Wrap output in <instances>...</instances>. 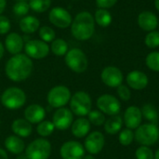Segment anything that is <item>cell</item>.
Returning a JSON list of instances; mask_svg holds the SVG:
<instances>
[{"label":"cell","mask_w":159,"mask_h":159,"mask_svg":"<svg viewBox=\"0 0 159 159\" xmlns=\"http://www.w3.org/2000/svg\"><path fill=\"white\" fill-rule=\"evenodd\" d=\"M82 159H96V158L93 157V155L89 154V155H85V156H84V157H83Z\"/></svg>","instance_id":"cell-44"},{"label":"cell","mask_w":159,"mask_h":159,"mask_svg":"<svg viewBox=\"0 0 159 159\" xmlns=\"http://www.w3.org/2000/svg\"><path fill=\"white\" fill-rule=\"evenodd\" d=\"M64 61L67 67L76 74H82L86 72L89 66L87 55L78 48L69 49L64 56Z\"/></svg>","instance_id":"cell-5"},{"label":"cell","mask_w":159,"mask_h":159,"mask_svg":"<svg viewBox=\"0 0 159 159\" xmlns=\"http://www.w3.org/2000/svg\"><path fill=\"white\" fill-rule=\"evenodd\" d=\"M46 110L40 104H31L24 110V118L31 124H38L45 120Z\"/></svg>","instance_id":"cell-20"},{"label":"cell","mask_w":159,"mask_h":159,"mask_svg":"<svg viewBox=\"0 0 159 159\" xmlns=\"http://www.w3.org/2000/svg\"><path fill=\"white\" fill-rule=\"evenodd\" d=\"M158 27H159V24H158Z\"/></svg>","instance_id":"cell-49"},{"label":"cell","mask_w":159,"mask_h":159,"mask_svg":"<svg viewBox=\"0 0 159 159\" xmlns=\"http://www.w3.org/2000/svg\"><path fill=\"white\" fill-rule=\"evenodd\" d=\"M4 53H5V46H4V44L0 41V60L3 58Z\"/></svg>","instance_id":"cell-43"},{"label":"cell","mask_w":159,"mask_h":159,"mask_svg":"<svg viewBox=\"0 0 159 159\" xmlns=\"http://www.w3.org/2000/svg\"><path fill=\"white\" fill-rule=\"evenodd\" d=\"M24 40L23 37L18 33H10L5 38V49L12 55H17L21 53L24 48Z\"/></svg>","instance_id":"cell-19"},{"label":"cell","mask_w":159,"mask_h":159,"mask_svg":"<svg viewBox=\"0 0 159 159\" xmlns=\"http://www.w3.org/2000/svg\"><path fill=\"white\" fill-rule=\"evenodd\" d=\"M5 148L7 151L13 155H20L25 150V143L20 137L16 135H10L5 139Z\"/></svg>","instance_id":"cell-23"},{"label":"cell","mask_w":159,"mask_h":159,"mask_svg":"<svg viewBox=\"0 0 159 159\" xmlns=\"http://www.w3.org/2000/svg\"><path fill=\"white\" fill-rule=\"evenodd\" d=\"M96 1V5L99 8H105V9H109L111 7H113L118 0H95Z\"/></svg>","instance_id":"cell-40"},{"label":"cell","mask_w":159,"mask_h":159,"mask_svg":"<svg viewBox=\"0 0 159 159\" xmlns=\"http://www.w3.org/2000/svg\"><path fill=\"white\" fill-rule=\"evenodd\" d=\"M72 94L70 89L63 85H59L53 87L48 93L47 100L48 103L50 107L59 109L64 107L67 103H69L71 100Z\"/></svg>","instance_id":"cell-8"},{"label":"cell","mask_w":159,"mask_h":159,"mask_svg":"<svg viewBox=\"0 0 159 159\" xmlns=\"http://www.w3.org/2000/svg\"><path fill=\"white\" fill-rule=\"evenodd\" d=\"M90 128H91V124L88 118L79 117L73 122L71 126V132L75 137L78 139H82L89 135L90 131Z\"/></svg>","instance_id":"cell-21"},{"label":"cell","mask_w":159,"mask_h":159,"mask_svg":"<svg viewBox=\"0 0 159 159\" xmlns=\"http://www.w3.org/2000/svg\"><path fill=\"white\" fill-rule=\"evenodd\" d=\"M93 17H94L95 23H97L101 27H108L113 21V17L111 12L105 8H98L95 11Z\"/></svg>","instance_id":"cell-26"},{"label":"cell","mask_w":159,"mask_h":159,"mask_svg":"<svg viewBox=\"0 0 159 159\" xmlns=\"http://www.w3.org/2000/svg\"><path fill=\"white\" fill-rule=\"evenodd\" d=\"M34 68L33 61L26 54L13 55L6 63L5 73L7 78L13 82H22L32 74Z\"/></svg>","instance_id":"cell-1"},{"label":"cell","mask_w":159,"mask_h":159,"mask_svg":"<svg viewBox=\"0 0 159 159\" xmlns=\"http://www.w3.org/2000/svg\"><path fill=\"white\" fill-rule=\"evenodd\" d=\"M101 79L105 86L116 89L123 84L124 75L118 67L110 65L102 69L101 73Z\"/></svg>","instance_id":"cell-12"},{"label":"cell","mask_w":159,"mask_h":159,"mask_svg":"<svg viewBox=\"0 0 159 159\" xmlns=\"http://www.w3.org/2000/svg\"><path fill=\"white\" fill-rule=\"evenodd\" d=\"M136 159H155V153L149 146L141 145L135 151Z\"/></svg>","instance_id":"cell-37"},{"label":"cell","mask_w":159,"mask_h":159,"mask_svg":"<svg viewBox=\"0 0 159 159\" xmlns=\"http://www.w3.org/2000/svg\"><path fill=\"white\" fill-rule=\"evenodd\" d=\"M11 130L14 135L18 137L28 138L33 132V128L32 124L28 122L25 118H18L12 122Z\"/></svg>","instance_id":"cell-22"},{"label":"cell","mask_w":159,"mask_h":159,"mask_svg":"<svg viewBox=\"0 0 159 159\" xmlns=\"http://www.w3.org/2000/svg\"><path fill=\"white\" fill-rule=\"evenodd\" d=\"M137 22H138L139 27L143 31L149 33V32L155 31L158 27L159 20L157 16L154 12L145 10L139 14Z\"/></svg>","instance_id":"cell-18"},{"label":"cell","mask_w":159,"mask_h":159,"mask_svg":"<svg viewBox=\"0 0 159 159\" xmlns=\"http://www.w3.org/2000/svg\"><path fill=\"white\" fill-rule=\"evenodd\" d=\"M134 140L141 145L152 146L159 140V129L157 124L145 123L138 127L134 132Z\"/></svg>","instance_id":"cell-3"},{"label":"cell","mask_w":159,"mask_h":159,"mask_svg":"<svg viewBox=\"0 0 159 159\" xmlns=\"http://www.w3.org/2000/svg\"><path fill=\"white\" fill-rule=\"evenodd\" d=\"M144 43L147 48H157L159 47V31H152L149 32L145 38H144Z\"/></svg>","instance_id":"cell-35"},{"label":"cell","mask_w":159,"mask_h":159,"mask_svg":"<svg viewBox=\"0 0 159 159\" xmlns=\"http://www.w3.org/2000/svg\"><path fill=\"white\" fill-rule=\"evenodd\" d=\"M134 141V132L132 129H121L118 135V142L123 146H129Z\"/></svg>","instance_id":"cell-34"},{"label":"cell","mask_w":159,"mask_h":159,"mask_svg":"<svg viewBox=\"0 0 159 159\" xmlns=\"http://www.w3.org/2000/svg\"><path fill=\"white\" fill-rule=\"evenodd\" d=\"M16 2H18V1H29V0H15Z\"/></svg>","instance_id":"cell-47"},{"label":"cell","mask_w":159,"mask_h":159,"mask_svg":"<svg viewBox=\"0 0 159 159\" xmlns=\"http://www.w3.org/2000/svg\"><path fill=\"white\" fill-rule=\"evenodd\" d=\"M155 159H159V148L155 152Z\"/></svg>","instance_id":"cell-46"},{"label":"cell","mask_w":159,"mask_h":159,"mask_svg":"<svg viewBox=\"0 0 159 159\" xmlns=\"http://www.w3.org/2000/svg\"><path fill=\"white\" fill-rule=\"evenodd\" d=\"M11 29V22L5 15H0V34H7Z\"/></svg>","instance_id":"cell-39"},{"label":"cell","mask_w":159,"mask_h":159,"mask_svg":"<svg viewBox=\"0 0 159 159\" xmlns=\"http://www.w3.org/2000/svg\"><path fill=\"white\" fill-rule=\"evenodd\" d=\"M19 26L22 33L26 34H34L39 30L40 20L33 15H26L20 19L19 22Z\"/></svg>","instance_id":"cell-24"},{"label":"cell","mask_w":159,"mask_h":159,"mask_svg":"<svg viewBox=\"0 0 159 159\" xmlns=\"http://www.w3.org/2000/svg\"><path fill=\"white\" fill-rule=\"evenodd\" d=\"M85 153L84 145L76 141L65 142L60 149V155L62 159H82Z\"/></svg>","instance_id":"cell-13"},{"label":"cell","mask_w":159,"mask_h":159,"mask_svg":"<svg viewBox=\"0 0 159 159\" xmlns=\"http://www.w3.org/2000/svg\"><path fill=\"white\" fill-rule=\"evenodd\" d=\"M155 7L157 11H159V0H155Z\"/></svg>","instance_id":"cell-45"},{"label":"cell","mask_w":159,"mask_h":159,"mask_svg":"<svg viewBox=\"0 0 159 159\" xmlns=\"http://www.w3.org/2000/svg\"><path fill=\"white\" fill-rule=\"evenodd\" d=\"M96 105L102 113H103L104 115H108L109 116L119 115V113L121 112L120 101L116 96L111 94L101 95L97 99Z\"/></svg>","instance_id":"cell-9"},{"label":"cell","mask_w":159,"mask_h":159,"mask_svg":"<svg viewBox=\"0 0 159 159\" xmlns=\"http://www.w3.org/2000/svg\"><path fill=\"white\" fill-rule=\"evenodd\" d=\"M55 129H55L53 123L49 120H43L42 122L38 123L37 127H36V132L41 137L50 136L54 132Z\"/></svg>","instance_id":"cell-29"},{"label":"cell","mask_w":159,"mask_h":159,"mask_svg":"<svg viewBox=\"0 0 159 159\" xmlns=\"http://www.w3.org/2000/svg\"><path fill=\"white\" fill-rule=\"evenodd\" d=\"M0 125H1V120H0Z\"/></svg>","instance_id":"cell-48"},{"label":"cell","mask_w":159,"mask_h":159,"mask_svg":"<svg viewBox=\"0 0 159 159\" xmlns=\"http://www.w3.org/2000/svg\"><path fill=\"white\" fill-rule=\"evenodd\" d=\"M30 10V6L28 1H18L13 5L12 11L17 15L20 17H24L28 14Z\"/></svg>","instance_id":"cell-36"},{"label":"cell","mask_w":159,"mask_h":159,"mask_svg":"<svg viewBox=\"0 0 159 159\" xmlns=\"http://www.w3.org/2000/svg\"><path fill=\"white\" fill-rule=\"evenodd\" d=\"M49 22L61 29H65L71 26L73 17L71 13L62 7H54L50 9L48 14Z\"/></svg>","instance_id":"cell-11"},{"label":"cell","mask_w":159,"mask_h":159,"mask_svg":"<svg viewBox=\"0 0 159 159\" xmlns=\"http://www.w3.org/2000/svg\"><path fill=\"white\" fill-rule=\"evenodd\" d=\"M0 159H8L7 153L2 148H0Z\"/></svg>","instance_id":"cell-42"},{"label":"cell","mask_w":159,"mask_h":159,"mask_svg":"<svg viewBox=\"0 0 159 159\" xmlns=\"http://www.w3.org/2000/svg\"><path fill=\"white\" fill-rule=\"evenodd\" d=\"M27 159H48L51 155V144L45 138L34 140L25 148Z\"/></svg>","instance_id":"cell-7"},{"label":"cell","mask_w":159,"mask_h":159,"mask_svg":"<svg viewBox=\"0 0 159 159\" xmlns=\"http://www.w3.org/2000/svg\"><path fill=\"white\" fill-rule=\"evenodd\" d=\"M40 39L46 43H51L56 38V33L50 26H42L38 30Z\"/></svg>","instance_id":"cell-32"},{"label":"cell","mask_w":159,"mask_h":159,"mask_svg":"<svg viewBox=\"0 0 159 159\" xmlns=\"http://www.w3.org/2000/svg\"><path fill=\"white\" fill-rule=\"evenodd\" d=\"M74 122V114L68 108L61 107L56 110L52 117V123L56 129L66 130Z\"/></svg>","instance_id":"cell-15"},{"label":"cell","mask_w":159,"mask_h":159,"mask_svg":"<svg viewBox=\"0 0 159 159\" xmlns=\"http://www.w3.org/2000/svg\"><path fill=\"white\" fill-rule=\"evenodd\" d=\"M30 9L37 13L47 11L51 6V0H29Z\"/></svg>","instance_id":"cell-30"},{"label":"cell","mask_w":159,"mask_h":159,"mask_svg":"<svg viewBox=\"0 0 159 159\" xmlns=\"http://www.w3.org/2000/svg\"><path fill=\"white\" fill-rule=\"evenodd\" d=\"M126 81L129 89L134 90H143L148 86L149 78L145 73L139 70H133L127 75Z\"/></svg>","instance_id":"cell-17"},{"label":"cell","mask_w":159,"mask_h":159,"mask_svg":"<svg viewBox=\"0 0 159 159\" xmlns=\"http://www.w3.org/2000/svg\"><path fill=\"white\" fill-rule=\"evenodd\" d=\"M103 127H104V130L107 134H110V135L117 134L122 129L123 118L119 115L110 116L107 120H105Z\"/></svg>","instance_id":"cell-25"},{"label":"cell","mask_w":159,"mask_h":159,"mask_svg":"<svg viewBox=\"0 0 159 159\" xmlns=\"http://www.w3.org/2000/svg\"><path fill=\"white\" fill-rule=\"evenodd\" d=\"M49 48L50 51L56 56H65V54L69 50L67 42L62 38H55L51 42Z\"/></svg>","instance_id":"cell-28"},{"label":"cell","mask_w":159,"mask_h":159,"mask_svg":"<svg viewBox=\"0 0 159 159\" xmlns=\"http://www.w3.org/2000/svg\"><path fill=\"white\" fill-rule=\"evenodd\" d=\"M143 115L141 109L136 105H131L128 107L123 116V123L125 124L127 129H136L138 127L142 125Z\"/></svg>","instance_id":"cell-16"},{"label":"cell","mask_w":159,"mask_h":159,"mask_svg":"<svg viewBox=\"0 0 159 159\" xmlns=\"http://www.w3.org/2000/svg\"><path fill=\"white\" fill-rule=\"evenodd\" d=\"M7 7V0H0V15L5 11Z\"/></svg>","instance_id":"cell-41"},{"label":"cell","mask_w":159,"mask_h":159,"mask_svg":"<svg viewBox=\"0 0 159 159\" xmlns=\"http://www.w3.org/2000/svg\"><path fill=\"white\" fill-rule=\"evenodd\" d=\"M23 49L25 51V54L29 58L34 60H42L46 58L50 51L49 45L41 39L28 40L24 44Z\"/></svg>","instance_id":"cell-10"},{"label":"cell","mask_w":159,"mask_h":159,"mask_svg":"<svg viewBox=\"0 0 159 159\" xmlns=\"http://www.w3.org/2000/svg\"><path fill=\"white\" fill-rule=\"evenodd\" d=\"M88 119L94 126H102L106 120L105 116L100 110H91L88 115Z\"/></svg>","instance_id":"cell-33"},{"label":"cell","mask_w":159,"mask_h":159,"mask_svg":"<svg viewBox=\"0 0 159 159\" xmlns=\"http://www.w3.org/2000/svg\"><path fill=\"white\" fill-rule=\"evenodd\" d=\"M146 66L154 72H159V51H152L145 58Z\"/></svg>","instance_id":"cell-31"},{"label":"cell","mask_w":159,"mask_h":159,"mask_svg":"<svg viewBox=\"0 0 159 159\" xmlns=\"http://www.w3.org/2000/svg\"><path fill=\"white\" fill-rule=\"evenodd\" d=\"M116 91H117V95L119 97V99L123 102H128L130 100L131 98V90L129 89V86L127 85H120L119 87L116 88Z\"/></svg>","instance_id":"cell-38"},{"label":"cell","mask_w":159,"mask_h":159,"mask_svg":"<svg viewBox=\"0 0 159 159\" xmlns=\"http://www.w3.org/2000/svg\"><path fill=\"white\" fill-rule=\"evenodd\" d=\"M141 111H142L143 118H145L149 123H153V124L157 123L159 115L155 105L151 103H146L142 107Z\"/></svg>","instance_id":"cell-27"},{"label":"cell","mask_w":159,"mask_h":159,"mask_svg":"<svg viewBox=\"0 0 159 159\" xmlns=\"http://www.w3.org/2000/svg\"><path fill=\"white\" fill-rule=\"evenodd\" d=\"M105 144L104 135L101 131H93L89 133L84 142L85 150L90 155H98L100 154Z\"/></svg>","instance_id":"cell-14"},{"label":"cell","mask_w":159,"mask_h":159,"mask_svg":"<svg viewBox=\"0 0 159 159\" xmlns=\"http://www.w3.org/2000/svg\"><path fill=\"white\" fill-rule=\"evenodd\" d=\"M95 32V20L93 15L89 11H81L73 19L71 24L72 35L79 41L90 39Z\"/></svg>","instance_id":"cell-2"},{"label":"cell","mask_w":159,"mask_h":159,"mask_svg":"<svg viewBox=\"0 0 159 159\" xmlns=\"http://www.w3.org/2000/svg\"><path fill=\"white\" fill-rule=\"evenodd\" d=\"M1 103L8 110H18L26 102L25 92L17 87H10L4 90L0 97Z\"/></svg>","instance_id":"cell-4"},{"label":"cell","mask_w":159,"mask_h":159,"mask_svg":"<svg viewBox=\"0 0 159 159\" xmlns=\"http://www.w3.org/2000/svg\"><path fill=\"white\" fill-rule=\"evenodd\" d=\"M70 103V110L75 116L85 117L91 111L92 102L89 94L86 91H76L72 95Z\"/></svg>","instance_id":"cell-6"}]
</instances>
